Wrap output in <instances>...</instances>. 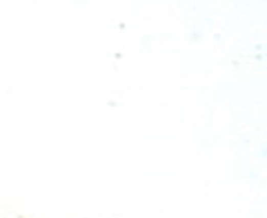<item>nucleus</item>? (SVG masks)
Listing matches in <instances>:
<instances>
[]
</instances>
